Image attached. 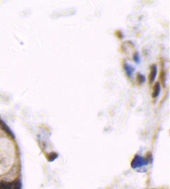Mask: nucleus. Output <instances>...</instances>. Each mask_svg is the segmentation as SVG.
<instances>
[{"label": "nucleus", "mask_w": 170, "mask_h": 189, "mask_svg": "<svg viewBox=\"0 0 170 189\" xmlns=\"http://www.w3.org/2000/svg\"><path fill=\"white\" fill-rule=\"evenodd\" d=\"M159 92H160V85H159V83H157V84L154 85V92H153V97H157L159 96Z\"/></svg>", "instance_id": "3"}, {"label": "nucleus", "mask_w": 170, "mask_h": 189, "mask_svg": "<svg viewBox=\"0 0 170 189\" xmlns=\"http://www.w3.org/2000/svg\"><path fill=\"white\" fill-rule=\"evenodd\" d=\"M134 59H135V61L136 62V63H139L140 62V58H139V53H135V56H134Z\"/></svg>", "instance_id": "10"}, {"label": "nucleus", "mask_w": 170, "mask_h": 189, "mask_svg": "<svg viewBox=\"0 0 170 189\" xmlns=\"http://www.w3.org/2000/svg\"><path fill=\"white\" fill-rule=\"evenodd\" d=\"M125 71H126V73L128 74V76L129 77H131L132 76V73H133V72H134V68L131 67V66H129V65H128L127 64H125Z\"/></svg>", "instance_id": "5"}, {"label": "nucleus", "mask_w": 170, "mask_h": 189, "mask_svg": "<svg viewBox=\"0 0 170 189\" xmlns=\"http://www.w3.org/2000/svg\"><path fill=\"white\" fill-rule=\"evenodd\" d=\"M156 75H157V67L155 65H153V67H152V71H151L150 75H149V81H150V83H153V82H154L155 78H156Z\"/></svg>", "instance_id": "2"}, {"label": "nucleus", "mask_w": 170, "mask_h": 189, "mask_svg": "<svg viewBox=\"0 0 170 189\" xmlns=\"http://www.w3.org/2000/svg\"><path fill=\"white\" fill-rule=\"evenodd\" d=\"M0 123H1V125L3 126V128H4V129H5V130H6V132H7V133H8V134H10V135H11L12 137H14V134H13V133H12V131L10 130V129H9V128H8V126L6 125V123H5V122H3V121H1V120H0Z\"/></svg>", "instance_id": "6"}, {"label": "nucleus", "mask_w": 170, "mask_h": 189, "mask_svg": "<svg viewBox=\"0 0 170 189\" xmlns=\"http://www.w3.org/2000/svg\"><path fill=\"white\" fill-rule=\"evenodd\" d=\"M138 80L140 82V84H143V83L145 81V78H144V76L139 74V75H138Z\"/></svg>", "instance_id": "9"}, {"label": "nucleus", "mask_w": 170, "mask_h": 189, "mask_svg": "<svg viewBox=\"0 0 170 189\" xmlns=\"http://www.w3.org/2000/svg\"><path fill=\"white\" fill-rule=\"evenodd\" d=\"M12 187H13V183H6V182L0 183V189H11Z\"/></svg>", "instance_id": "4"}, {"label": "nucleus", "mask_w": 170, "mask_h": 189, "mask_svg": "<svg viewBox=\"0 0 170 189\" xmlns=\"http://www.w3.org/2000/svg\"><path fill=\"white\" fill-rule=\"evenodd\" d=\"M13 186H14V189H21V183H20L19 181H16L13 184Z\"/></svg>", "instance_id": "8"}, {"label": "nucleus", "mask_w": 170, "mask_h": 189, "mask_svg": "<svg viewBox=\"0 0 170 189\" xmlns=\"http://www.w3.org/2000/svg\"><path fill=\"white\" fill-rule=\"evenodd\" d=\"M57 158V153H51V154H50L48 160H49L50 162H52L53 160H55Z\"/></svg>", "instance_id": "7"}, {"label": "nucleus", "mask_w": 170, "mask_h": 189, "mask_svg": "<svg viewBox=\"0 0 170 189\" xmlns=\"http://www.w3.org/2000/svg\"><path fill=\"white\" fill-rule=\"evenodd\" d=\"M148 163V159H145L143 157L140 156H135V158L133 159V161L131 162V167L133 168H138V167H143V166H145Z\"/></svg>", "instance_id": "1"}]
</instances>
